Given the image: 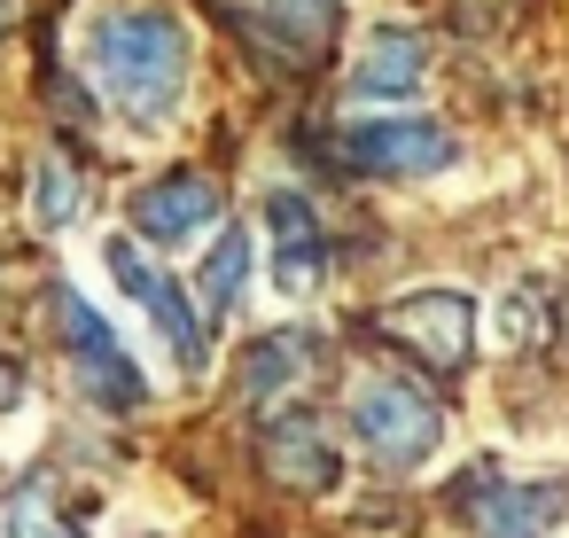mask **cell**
Returning a JSON list of instances; mask_svg holds the SVG:
<instances>
[{
	"instance_id": "cell-1",
	"label": "cell",
	"mask_w": 569,
	"mask_h": 538,
	"mask_svg": "<svg viewBox=\"0 0 569 538\" xmlns=\"http://www.w3.org/2000/svg\"><path fill=\"white\" fill-rule=\"evenodd\" d=\"M79 56H87L102 102H110L133 133H164V126L180 118L196 48H188V24H180L172 9H149V0L102 9V17H87Z\"/></svg>"
},
{
	"instance_id": "cell-2",
	"label": "cell",
	"mask_w": 569,
	"mask_h": 538,
	"mask_svg": "<svg viewBox=\"0 0 569 538\" xmlns=\"http://www.w3.org/2000/svg\"><path fill=\"white\" fill-rule=\"evenodd\" d=\"M351 437L359 452L382 468V476H421L437 452H445V406L406 382V375H359L351 382Z\"/></svg>"
},
{
	"instance_id": "cell-3",
	"label": "cell",
	"mask_w": 569,
	"mask_h": 538,
	"mask_svg": "<svg viewBox=\"0 0 569 538\" xmlns=\"http://www.w3.org/2000/svg\"><path fill=\"white\" fill-rule=\"evenodd\" d=\"M56 336H63V359H71V382H79V398L94 406V414H141L149 406V375H141V359L118 343V328L71 289V281H56Z\"/></svg>"
},
{
	"instance_id": "cell-4",
	"label": "cell",
	"mask_w": 569,
	"mask_h": 538,
	"mask_svg": "<svg viewBox=\"0 0 569 538\" xmlns=\"http://www.w3.org/2000/svg\"><path fill=\"white\" fill-rule=\"evenodd\" d=\"M452 515L468 522V538H561L569 491L546 476H507V468L476 460L468 476H452Z\"/></svg>"
},
{
	"instance_id": "cell-5",
	"label": "cell",
	"mask_w": 569,
	"mask_h": 538,
	"mask_svg": "<svg viewBox=\"0 0 569 538\" xmlns=\"http://www.w3.org/2000/svg\"><path fill=\"white\" fill-rule=\"evenodd\" d=\"M102 266H110V281L133 297V312L164 336V359H172L180 375H203V312L188 305V289H180L133 235H110V242H102Z\"/></svg>"
},
{
	"instance_id": "cell-6",
	"label": "cell",
	"mask_w": 569,
	"mask_h": 538,
	"mask_svg": "<svg viewBox=\"0 0 569 538\" xmlns=\"http://www.w3.org/2000/svg\"><path fill=\"white\" fill-rule=\"evenodd\" d=\"M336 149H343L351 172H375V180H429V172H445V165L460 157V141H452L437 118H421V110L359 118V126L336 133Z\"/></svg>"
},
{
	"instance_id": "cell-7",
	"label": "cell",
	"mask_w": 569,
	"mask_h": 538,
	"mask_svg": "<svg viewBox=\"0 0 569 538\" xmlns=\"http://www.w3.org/2000/svg\"><path fill=\"white\" fill-rule=\"evenodd\" d=\"M258 227H266V281H273V297L305 305L320 289V273H328V227H320L312 196L305 188H266Z\"/></svg>"
},
{
	"instance_id": "cell-8",
	"label": "cell",
	"mask_w": 569,
	"mask_h": 538,
	"mask_svg": "<svg viewBox=\"0 0 569 538\" xmlns=\"http://www.w3.org/2000/svg\"><path fill=\"white\" fill-rule=\"evenodd\" d=\"M476 328H483V312L468 289H406L382 305V336L406 343L421 367H460L476 351Z\"/></svg>"
},
{
	"instance_id": "cell-9",
	"label": "cell",
	"mask_w": 569,
	"mask_h": 538,
	"mask_svg": "<svg viewBox=\"0 0 569 538\" xmlns=\"http://www.w3.org/2000/svg\"><path fill=\"white\" fill-rule=\"evenodd\" d=\"M227 196L203 172H157L149 188H133V242L141 250H188L219 227Z\"/></svg>"
},
{
	"instance_id": "cell-10",
	"label": "cell",
	"mask_w": 569,
	"mask_h": 538,
	"mask_svg": "<svg viewBox=\"0 0 569 538\" xmlns=\"http://www.w3.org/2000/svg\"><path fill=\"white\" fill-rule=\"evenodd\" d=\"M258 452H266V476L289 484V491H305V499H328L343 484V452H336V437H328L320 414H273L266 437H258Z\"/></svg>"
},
{
	"instance_id": "cell-11",
	"label": "cell",
	"mask_w": 569,
	"mask_h": 538,
	"mask_svg": "<svg viewBox=\"0 0 569 538\" xmlns=\"http://www.w3.org/2000/svg\"><path fill=\"white\" fill-rule=\"evenodd\" d=\"M421 87H429V40H421L413 24L367 32V48H359V63H351V79H343L351 102H382V110H406Z\"/></svg>"
},
{
	"instance_id": "cell-12",
	"label": "cell",
	"mask_w": 569,
	"mask_h": 538,
	"mask_svg": "<svg viewBox=\"0 0 569 538\" xmlns=\"http://www.w3.org/2000/svg\"><path fill=\"white\" fill-rule=\"evenodd\" d=\"M234 17H242L281 63H312V56H328V40L343 32V0H234Z\"/></svg>"
},
{
	"instance_id": "cell-13",
	"label": "cell",
	"mask_w": 569,
	"mask_h": 538,
	"mask_svg": "<svg viewBox=\"0 0 569 538\" xmlns=\"http://www.w3.org/2000/svg\"><path fill=\"white\" fill-rule=\"evenodd\" d=\"M9 538H94V499H79L71 491V476H56V468H32L17 491H9Z\"/></svg>"
},
{
	"instance_id": "cell-14",
	"label": "cell",
	"mask_w": 569,
	"mask_h": 538,
	"mask_svg": "<svg viewBox=\"0 0 569 538\" xmlns=\"http://www.w3.org/2000/svg\"><path fill=\"white\" fill-rule=\"evenodd\" d=\"M250 273H258V250H250V235L242 227H227L219 242H211V258L196 266V297H203V320H227L242 297H250Z\"/></svg>"
},
{
	"instance_id": "cell-15",
	"label": "cell",
	"mask_w": 569,
	"mask_h": 538,
	"mask_svg": "<svg viewBox=\"0 0 569 538\" xmlns=\"http://www.w3.org/2000/svg\"><path fill=\"white\" fill-rule=\"evenodd\" d=\"M305 367H312V351H305V336L297 328H273V336H258L250 351H242V398H289L297 382H305Z\"/></svg>"
},
{
	"instance_id": "cell-16",
	"label": "cell",
	"mask_w": 569,
	"mask_h": 538,
	"mask_svg": "<svg viewBox=\"0 0 569 538\" xmlns=\"http://www.w3.org/2000/svg\"><path fill=\"white\" fill-rule=\"evenodd\" d=\"M79 203H87L79 172H71L63 157H40V172H32V219H40V227H71Z\"/></svg>"
},
{
	"instance_id": "cell-17",
	"label": "cell",
	"mask_w": 569,
	"mask_h": 538,
	"mask_svg": "<svg viewBox=\"0 0 569 538\" xmlns=\"http://www.w3.org/2000/svg\"><path fill=\"white\" fill-rule=\"evenodd\" d=\"M538 336H546V305L522 297V289H507V297H499V343L522 351V343H538Z\"/></svg>"
}]
</instances>
